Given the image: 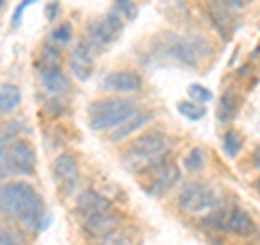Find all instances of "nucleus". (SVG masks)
<instances>
[{
  "mask_svg": "<svg viewBox=\"0 0 260 245\" xmlns=\"http://www.w3.org/2000/svg\"><path fill=\"white\" fill-rule=\"evenodd\" d=\"M176 109L178 113L184 117V119H189V121H200L202 117L206 115V109H204V104H200V102H193V100H184V102H178L176 104Z\"/></svg>",
  "mask_w": 260,
  "mask_h": 245,
  "instance_id": "obj_20",
  "label": "nucleus"
},
{
  "mask_svg": "<svg viewBox=\"0 0 260 245\" xmlns=\"http://www.w3.org/2000/svg\"><path fill=\"white\" fill-rule=\"evenodd\" d=\"M121 224H124V215L113 206L109 210H102V213L85 217L83 230L87 236H91V239H104V236H109L111 232H115L117 228H121Z\"/></svg>",
  "mask_w": 260,
  "mask_h": 245,
  "instance_id": "obj_9",
  "label": "nucleus"
},
{
  "mask_svg": "<svg viewBox=\"0 0 260 245\" xmlns=\"http://www.w3.org/2000/svg\"><path fill=\"white\" fill-rule=\"evenodd\" d=\"M5 5H7V0H0V11L5 9Z\"/></svg>",
  "mask_w": 260,
  "mask_h": 245,
  "instance_id": "obj_36",
  "label": "nucleus"
},
{
  "mask_svg": "<svg viewBox=\"0 0 260 245\" xmlns=\"http://www.w3.org/2000/svg\"><path fill=\"white\" fill-rule=\"evenodd\" d=\"M9 176H32L37 171V152L26 139H15L7 145Z\"/></svg>",
  "mask_w": 260,
  "mask_h": 245,
  "instance_id": "obj_7",
  "label": "nucleus"
},
{
  "mask_svg": "<svg viewBox=\"0 0 260 245\" xmlns=\"http://www.w3.org/2000/svg\"><path fill=\"white\" fill-rule=\"evenodd\" d=\"M30 5H35V0H22V3L18 5V9L13 11V26H20V22H22V13L26 11Z\"/></svg>",
  "mask_w": 260,
  "mask_h": 245,
  "instance_id": "obj_30",
  "label": "nucleus"
},
{
  "mask_svg": "<svg viewBox=\"0 0 260 245\" xmlns=\"http://www.w3.org/2000/svg\"><path fill=\"white\" fill-rule=\"evenodd\" d=\"M139 111L133 100L126 98H104V100H95L89 104L87 119L89 128L93 133H111L117 126H121L128 117H133Z\"/></svg>",
  "mask_w": 260,
  "mask_h": 245,
  "instance_id": "obj_4",
  "label": "nucleus"
},
{
  "mask_svg": "<svg viewBox=\"0 0 260 245\" xmlns=\"http://www.w3.org/2000/svg\"><path fill=\"white\" fill-rule=\"evenodd\" d=\"M178 204L186 213H206L217 206V195L204 182H186L178 193Z\"/></svg>",
  "mask_w": 260,
  "mask_h": 245,
  "instance_id": "obj_6",
  "label": "nucleus"
},
{
  "mask_svg": "<svg viewBox=\"0 0 260 245\" xmlns=\"http://www.w3.org/2000/svg\"><path fill=\"white\" fill-rule=\"evenodd\" d=\"M22 104V91L18 85L3 83L0 85V115H11Z\"/></svg>",
  "mask_w": 260,
  "mask_h": 245,
  "instance_id": "obj_17",
  "label": "nucleus"
},
{
  "mask_svg": "<svg viewBox=\"0 0 260 245\" xmlns=\"http://www.w3.org/2000/svg\"><path fill=\"white\" fill-rule=\"evenodd\" d=\"M0 217L15 219L28 230H44L48 224L44 198L24 180L0 185Z\"/></svg>",
  "mask_w": 260,
  "mask_h": 245,
  "instance_id": "obj_1",
  "label": "nucleus"
},
{
  "mask_svg": "<svg viewBox=\"0 0 260 245\" xmlns=\"http://www.w3.org/2000/svg\"><path fill=\"white\" fill-rule=\"evenodd\" d=\"M0 245H24V241L11 228H0Z\"/></svg>",
  "mask_w": 260,
  "mask_h": 245,
  "instance_id": "obj_29",
  "label": "nucleus"
},
{
  "mask_svg": "<svg viewBox=\"0 0 260 245\" xmlns=\"http://www.w3.org/2000/svg\"><path fill=\"white\" fill-rule=\"evenodd\" d=\"M72 37H74V30H72V24L70 22H61L59 26H56L52 30V35H50V42L54 46H65V44H70L72 42Z\"/></svg>",
  "mask_w": 260,
  "mask_h": 245,
  "instance_id": "obj_25",
  "label": "nucleus"
},
{
  "mask_svg": "<svg viewBox=\"0 0 260 245\" xmlns=\"http://www.w3.org/2000/svg\"><path fill=\"white\" fill-rule=\"evenodd\" d=\"M39 83L42 89L50 96H65L72 89V83L61 65H50V68H39Z\"/></svg>",
  "mask_w": 260,
  "mask_h": 245,
  "instance_id": "obj_12",
  "label": "nucleus"
},
{
  "mask_svg": "<svg viewBox=\"0 0 260 245\" xmlns=\"http://www.w3.org/2000/svg\"><path fill=\"white\" fill-rule=\"evenodd\" d=\"M59 13H61V5L59 3L46 5V18L48 20H56V18H59Z\"/></svg>",
  "mask_w": 260,
  "mask_h": 245,
  "instance_id": "obj_32",
  "label": "nucleus"
},
{
  "mask_svg": "<svg viewBox=\"0 0 260 245\" xmlns=\"http://www.w3.org/2000/svg\"><path fill=\"white\" fill-rule=\"evenodd\" d=\"M154 115L150 111H137L133 117H128L124 124L121 126H117L115 130H111V135H109V141H113V143H119V141H124V139H128V137H133L137 130H141L145 124H150V119H152Z\"/></svg>",
  "mask_w": 260,
  "mask_h": 245,
  "instance_id": "obj_15",
  "label": "nucleus"
},
{
  "mask_svg": "<svg viewBox=\"0 0 260 245\" xmlns=\"http://www.w3.org/2000/svg\"><path fill=\"white\" fill-rule=\"evenodd\" d=\"M189 96L193 98V102H200V104H208L210 100H213V94H210L206 87L198 85V83L189 85Z\"/></svg>",
  "mask_w": 260,
  "mask_h": 245,
  "instance_id": "obj_28",
  "label": "nucleus"
},
{
  "mask_svg": "<svg viewBox=\"0 0 260 245\" xmlns=\"http://www.w3.org/2000/svg\"><path fill=\"white\" fill-rule=\"evenodd\" d=\"M213 52V46L202 35H174V33H162L154 42V54L165 61L178 63L182 68H198L208 59Z\"/></svg>",
  "mask_w": 260,
  "mask_h": 245,
  "instance_id": "obj_2",
  "label": "nucleus"
},
{
  "mask_svg": "<svg viewBox=\"0 0 260 245\" xmlns=\"http://www.w3.org/2000/svg\"><path fill=\"white\" fill-rule=\"evenodd\" d=\"M204 228H210V230H223V226H228V219L223 217V210H213L210 215H206L204 219L200 222Z\"/></svg>",
  "mask_w": 260,
  "mask_h": 245,
  "instance_id": "obj_27",
  "label": "nucleus"
},
{
  "mask_svg": "<svg viewBox=\"0 0 260 245\" xmlns=\"http://www.w3.org/2000/svg\"><path fill=\"white\" fill-rule=\"evenodd\" d=\"M148 174H150V180L143 185V191L148 195H152V198H158V195L167 193L178 180H180V169H178V165L172 161H165L162 165L150 169Z\"/></svg>",
  "mask_w": 260,
  "mask_h": 245,
  "instance_id": "obj_10",
  "label": "nucleus"
},
{
  "mask_svg": "<svg viewBox=\"0 0 260 245\" xmlns=\"http://www.w3.org/2000/svg\"><path fill=\"white\" fill-rule=\"evenodd\" d=\"M254 59H260V44L256 46V50H254Z\"/></svg>",
  "mask_w": 260,
  "mask_h": 245,
  "instance_id": "obj_34",
  "label": "nucleus"
},
{
  "mask_svg": "<svg viewBox=\"0 0 260 245\" xmlns=\"http://www.w3.org/2000/svg\"><path fill=\"white\" fill-rule=\"evenodd\" d=\"M93 52H95L93 48L83 39V42H80L70 54L72 74H74L78 80H83V83L91 78V74H93Z\"/></svg>",
  "mask_w": 260,
  "mask_h": 245,
  "instance_id": "obj_13",
  "label": "nucleus"
},
{
  "mask_svg": "<svg viewBox=\"0 0 260 245\" xmlns=\"http://www.w3.org/2000/svg\"><path fill=\"white\" fill-rule=\"evenodd\" d=\"M228 230L234 232L237 236H249V234H254L256 226L245 208H234L232 213L228 215Z\"/></svg>",
  "mask_w": 260,
  "mask_h": 245,
  "instance_id": "obj_16",
  "label": "nucleus"
},
{
  "mask_svg": "<svg viewBox=\"0 0 260 245\" xmlns=\"http://www.w3.org/2000/svg\"><path fill=\"white\" fill-rule=\"evenodd\" d=\"M219 3H221L223 7H228L230 11H234V9H243L249 0H219Z\"/></svg>",
  "mask_w": 260,
  "mask_h": 245,
  "instance_id": "obj_33",
  "label": "nucleus"
},
{
  "mask_svg": "<svg viewBox=\"0 0 260 245\" xmlns=\"http://www.w3.org/2000/svg\"><path fill=\"white\" fill-rule=\"evenodd\" d=\"M256 165H258V167H260V148H258V150H256Z\"/></svg>",
  "mask_w": 260,
  "mask_h": 245,
  "instance_id": "obj_35",
  "label": "nucleus"
},
{
  "mask_svg": "<svg viewBox=\"0 0 260 245\" xmlns=\"http://www.w3.org/2000/svg\"><path fill=\"white\" fill-rule=\"evenodd\" d=\"M109 208H113V202L93 189H83L76 195V213L83 219L91 217L95 213H102V210H109Z\"/></svg>",
  "mask_w": 260,
  "mask_h": 245,
  "instance_id": "obj_14",
  "label": "nucleus"
},
{
  "mask_svg": "<svg viewBox=\"0 0 260 245\" xmlns=\"http://www.w3.org/2000/svg\"><path fill=\"white\" fill-rule=\"evenodd\" d=\"M104 245H139V239L130 234V230H121L117 228L115 232H111L109 236H104Z\"/></svg>",
  "mask_w": 260,
  "mask_h": 245,
  "instance_id": "obj_23",
  "label": "nucleus"
},
{
  "mask_svg": "<svg viewBox=\"0 0 260 245\" xmlns=\"http://www.w3.org/2000/svg\"><path fill=\"white\" fill-rule=\"evenodd\" d=\"M141 87H143V78L133 70L109 72L102 78V89H107L111 94H137L141 91Z\"/></svg>",
  "mask_w": 260,
  "mask_h": 245,
  "instance_id": "obj_11",
  "label": "nucleus"
},
{
  "mask_svg": "<svg viewBox=\"0 0 260 245\" xmlns=\"http://www.w3.org/2000/svg\"><path fill=\"white\" fill-rule=\"evenodd\" d=\"M237 111H239V100L234 94L225 91L217 100V119L221 121V124H230L234 119V115H237Z\"/></svg>",
  "mask_w": 260,
  "mask_h": 245,
  "instance_id": "obj_19",
  "label": "nucleus"
},
{
  "mask_svg": "<svg viewBox=\"0 0 260 245\" xmlns=\"http://www.w3.org/2000/svg\"><path fill=\"white\" fill-rule=\"evenodd\" d=\"M100 245H104V243H100Z\"/></svg>",
  "mask_w": 260,
  "mask_h": 245,
  "instance_id": "obj_37",
  "label": "nucleus"
},
{
  "mask_svg": "<svg viewBox=\"0 0 260 245\" xmlns=\"http://www.w3.org/2000/svg\"><path fill=\"white\" fill-rule=\"evenodd\" d=\"M241 148H243L241 133H239V130H228V133L223 135V150H225V154L234 159L241 152Z\"/></svg>",
  "mask_w": 260,
  "mask_h": 245,
  "instance_id": "obj_22",
  "label": "nucleus"
},
{
  "mask_svg": "<svg viewBox=\"0 0 260 245\" xmlns=\"http://www.w3.org/2000/svg\"><path fill=\"white\" fill-rule=\"evenodd\" d=\"M111 11H115L124 22H133L139 15V7H137L135 0H113Z\"/></svg>",
  "mask_w": 260,
  "mask_h": 245,
  "instance_id": "obj_21",
  "label": "nucleus"
},
{
  "mask_svg": "<svg viewBox=\"0 0 260 245\" xmlns=\"http://www.w3.org/2000/svg\"><path fill=\"white\" fill-rule=\"evenodd\" d=\"M121 33H124V20L115 11H109L104 18L89 22V26L85 30V42L98 54V50H104L111 44H115Z\"/></svg>",
  "mask_w": 260,
  "mask_h": 245,
  "instance_id": "obj_5",
  "label": "nucleus"
},
{
  "mask_svg": "<svg viewBox=\"0 0 260 245\" xmlns=\"http://www.w3.org/2000/svg\"><path fill=\"white\" fill-rule=\"evenodd\" d=\"M208 15L213 18V24L219 28L221 37H230V26H232L230 9L223 7L219 0H210V3H208Z\"/></svg>",
  "mask_w": 260,
  "mask_h": 245,
  "instance_id": "obj_18",
  "label": "nucleus"
},
{
  "mask_svg": "<svg viewBox=\"0 0 260 245\" xmlns=\"http://www.w3.org/2000/svg\"><path fill=\"white\" fill-rule=\"evenodd\" d=\"M52 171V180L56 185V189L63 195H72L78 189V180H80V165L78 159L70 152H61L59 157L52 161L50 165Z\"/></svg>",
  "mask_w": 260,
  "mask_h": 245,
  "instance_id": "obj_8",
  "label": "nucleus"
},
{
  "mask_svg": "<svg viewBox=\"0 0 260 245\" xmlns=\"http://www.w3.org/2000/svg\"><path fill=\"white\" fill-rule=\"evenodd\" d=\"M9 176V167H7V145H0V180Z\"/></svg>",
  "mask_w": 260,
  "mask_h": 245,
  "instance_id": "obj_31",
  "label": "nucleus"
},
{
  "mask_svg": "<svg viewBox=\"0 0 260 245\" xmlns=\"http://www.w3.org/2000/svg\"><path fill=\"white\" fill-rule=\"evenodd\" d=\"M204 163H206L204 150L193 148V150L184 157V169H186V171H191V174H198V171L204 169Z\"/></svg>",
  "mask_w": 260,
  "mask_h": 245,
  "instance_id": "obj_24",
  "label": "nucleus"
},
{
  "mask_svg": "<svg viewBox=\"0 0 260 245\" xmlns=\"http://www.w3.org/2000/svg\"><path fill=\"white\" fill-rule=\"evenodd\" d=\"M169 157V137L160 130H150V133L135 139L133 143L124 150V163L126 169H133L137 174H148L150 169L162 165Z\"/></svg>",
  "mask_w": 260,
  "mask_h": 245,
  "instance_id": "obj_3",
  "label": "nucleus"
},
{
  "mask_svg": "<svg viewBox=\"0 0 260 245\" xmlns=\"http://www.w3.org/2000/svg\"><path fill=\"white\" fill-rule=\"evenodd\" d=\"M39 61H42V68H50V65H61V48L59 46H44L42 54H39Z\"/></svg>",
  "mask_w": 260,
  "mask_h": 245,
  "instance_id": "obj_26",
  "label": "nucleus"
}]
</instances>
